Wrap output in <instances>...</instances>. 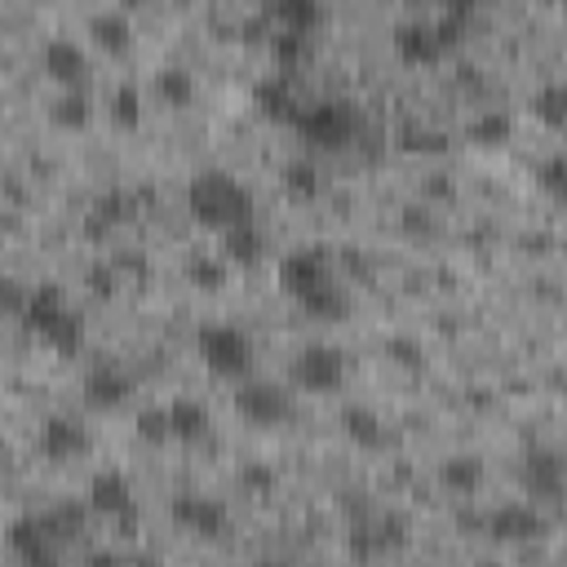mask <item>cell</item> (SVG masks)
<instances>
[{"label":"cell","mask_w":567,"mask_h":567,"mask_svg":"<svg viewBox=\"0 0 567 567\" xmlns=\"http://www.w3.org/2000/svg\"><path fill=\"white\" fill-rule=\"evenodd\" d=\"M186 208H190V217L199 226H213V230H230V226L257 221L252 190L226 168H199L186 182Z\"/></svg>","instance_id":"6da1fadb"},{"label":"cell","mask_w":567,"mask_h":567,"mask_svg":"<svg viewBox=\"0 0 567 567\" xmlns=\"http://www.w3.org/2000/svg\"><path fill=\"white\" fill-rule=\"evenodd\" d=\"M22 319H27V328H31L44 346H53L58 354H75V350L84 346V319H80V310H71L62 284H53V279L31 284Z\"/></svg>","instance_id":"7a4b0ae2"},{"label":"cell","mask_w":567,"mask_h":567,"mask_svg":"<svg viewBox=\"0 0 567 567\" xmlns=\"http://www.w3.org/2000/svg\"><path fill=\"white\" fill-rule=\"evenodd\" d=\"M292 128H297L310 146H319V151H341V146H350L354 133H359V111H354V102H346V97H315V102H301V106H297Z\"/></svg>","instance_id":"3957f363"},{"label":"cell","mask_w":567,"mask_h":567,"mask_svg":"<svg viewBox=\"0 0 567 567\" xmlns=\"http://www.w3.org/2000/svg\"><path fill=\"white\" fill-rule=\"evenodd\" d=\"M195 346H199V359H204L217 377L244 381L248 368H252V341H248V332L235 328V323H199Z\"/></svg>","instance_id":"277c9868"},{"label":"cell","mask_w":567,"mask_h":567,"mask_svg":"<svg viewBox=\"0 0 567 567\" xmlns=\"http://www.w3.org/2000/svg\"><path fill=\"white\" fill-rule=\"evenodd\" d=\"M4 536L22 567H62V536L49 527L44 514H18Z\"/></svg>","instance_id":"5b68a950"},{"label":"cell","mask_w":567,"mask_h":567,"mask_svg":"<svg viewBox=\"0 0 567 567\" xmlns=\"http://www.w3.org/2000/svg\"><path fill=\"white\" fill-rule=\"evenodd\" d=\"M292 381L301 390H310V394L341 390V381H346V354L337 346H328V341H310L292 359Z\"/></svg>","instance_id":"8992f818"},{"label":"cell","mask_w":567,"mask_h":567,"mask_svg":"<svg viewBox=\"0 0 567 567\" xmlns=\"http://www.w3.org/2000/svg\"><path fill=\"white\" fill-rule=\"evenodd\" d=\"M328 279H332V270H328L323 244H301V248H288V252L279 257V284H284V292H292L297 301H301L306 292H315L319 284H328Z\"/></svg>","instance_id":"52a82bcc"},{"label":"cell","mask_w":567,"mask_h":567,"mask_svg":"<svg viewBox=\"0 0 567 567\" xmlns=\"http://www.w3.org/2000/svg\"><path fill=\"white\" fill-rule=\"evenodd\" d=\"M89 509L115 518L120 527H133L137 523V496H133V483L124 470H97L89 478Z\"/></svg>","instance_id":"ba28073f"},{"label":"cell","mask_w":567,"mask_h":567,"mask_svg":"<svg viewBox=\"0 0 567 567\" xmlns=\"http://www.w3.org/2000/svg\"><path fill=\"white\" fill-rule=\"evenodd\" d=\"M483 532L492 540H536L545 532V514L532 501H501L483 514Z\"/></svg>","instance_id":"9c48e42d"},{"label":"cell","mask_w":567,"mask_h":567,"mask_svg":"<svg viewBox=\"0 0 567 567\" xmlns=\"http://www.w3.org/2000/svg\"><path fill=\"white\" fill-rule=\"evenodd\" d=\"M235 408H239L252 425H279V421H288L292 399H288V390L275 385V381H239Z\"/></svg>","instance_id":"30bf717a"},{"label":"cell","mask_w":567,"mask_h":567,"mask_svg":"<svg viewBox=\"0 0 567 567\" xmlns=\"http://www.w3.org/2000/svg\"><path fill=\"white\" fill-rule=\"evenodd\" d=\"M173 518H177L190 536H204V540H213V536H221V532L230 527L226 505L213 501V496H204V492H177V496H173Z\"/></svg>","instance_id":"8fae6325"},{"label":"cell","mask_w":567,"mask_h":567,"mask_svg":"<svg viewBox=\"0 0 567 567\" xmlns=\"http://www.w3.org/2000/svg\"><path fill=\"white\" fill-rule=\"evenodd\" d=\"M40 452L49 456V461H75V456H84L89 452V443H93V434H89V425L80 421V416H66V412H58V416H49L44 425H40Z\"/></svg>","instance_id":"7c38bea8"},{"label":"cell","mask_w":567,"mask_h":567,"mask_svg":"<svg viewBox=\"0 0 567 567\" xmlns=\"http://www.w3.org/2000/svg\"><path fill=\"white\" fill-rule=\"evenodd\" d=\"M390 40H394V49H399L403 62H434V58L443 53V40H439L430 13H408V18H399L394 31H390Z\"/></svg>","instance_id":"4fadbf2b"},{"label":"cell","mask_w":567,"mask_h":567,"mask_svg":"<svg viewBox=\"0 0 567 567\" xmlns=\"http://www.w3.org/2000/svg\"><path fill=\"white\" fill-rule=\"evenodd\" d=\"M40 62H44V71H49L53 80H62L66 89H80V80H84V71H89V53H84V44L71 40V35H62V31L44 40Z\"/></svg>","instance_id":"5bb4252c"},{"label":"cell","mask_w":567,"mask_h":567,"mask_svg":"<svg viewBox=\"0 0 567 567\" xmlns=\"http://www.w3.org/2000/svg\"><path fill=\"white\" fill-rule=\"evenodd\" d=\"M523 483L536 501H558L563 496V456L554 447H532L523 456Z\"/></svg>","instance_id":"9a60e30c"},{"label":"cell","mask_w":567,"mask_h":567,"mask_svg":"<svg viewBox=\"0 0 567 567\" xmlns=\"http://www.w3.org/2000/svg\"><path fill=\"white\" fill-rule=\"evenodd\" d=\"M252 102H257L270 120H284V124H292V115H297V106H301V97H297L288 71H270V75H261V80L252 84Z\"/></svg>","instance_id":"2e32d148"},{"label":"cell","mask_w":567,"mask_h":567,"mask_svg":"<svg viewBox=\"0 0 567 567\" xmlns=\"http://www.w3.org/2000/svg\"><path fill=\"white\" fill-rule=\"evenodd\" d=\"M164 412H168V439L199 443V439H208V430H213L208 408H204L195 394H177V399H168Z\"/></svg>","instance_id":"e0dca14e"},{"label":"cell","mask_w":567,"mask_h":567,"mask_svg":"<svg viewBox=\"0 0 567 567\" xmlns=\"http://www.w3.org/2000/svg\"><path fill=\"white\" fill-rule=\"evenodd\" d=\"M128 394H133V377H128L120 363H97V368L84 377V399H89L93 408H120Z\"/></svg>","instance_id":"ac0fdd59"},{"label":"cell","mask_w":567,"mask_h":567,"mask_svg":"<svg viewBox=\"0 0 567 567\" xmlns=\"http://www.w3.org/2000/svg\"><path fill=\"white\" fill-rule=\"evenodd\" d=\"M439 478H443L447 492H456V496H474V492L483 487L487 470H483V461H478L474 452H456V456H447V461L439 465Z\"/></svg>","instance_id":"d6986e66"},{"label":"cell","mask_w":567,"mask_h":567,"mask_svg":"<svg viewBox=\"0 0 567 567\" xmlns=\"http://www.w3.org/2000/svg\"><path fill=\"white\" fill-rule=\"evenodd\" d=\"M266 13H270V27H288V31H306V35L323 22L319 0H270Z\"/></svg>","instance_id":"ffe728a7"},{"label":"cell","mask_w":567,"mask_h":567,"mask_svg":"<svg viewBox=\"0 0 567 567\" xmlns=\"http://www.w3.org/2000/svg\"><path fill=\"white\" fill-rule=\"evenodd\" d=\"M137 213V195L133 190H106V195H97L93 199V213H89V230L93 235H102V230H111V226H120V221H128Z\"/></svg>","instance_id":"44dd1931"},{"label":"cell","mask_w":567,"mask_h":567,"mask_svg":"<svg viewBox=\"0 0 567 567\" xmlns=\"http://www.w3.org/2000/svg\"><path fill=\"white\" fill-rule=\"evenodd\" d=\"M509 133H514V115L505 106H483L465 124V137L478 142V146H501V142H509Z\"/></svg>","instance_id":"7402d4cb"},{"label":"cell","mask_w":567,"mask_h":567,"mask_svg":"<svg viewBox=\"0 0 567 567\" xmlns=\"http://www.w3.org/2000/svg\"><path fill=\"white\" fill-rule=\"evenodd\" d=\"M89 31H93V40H97L102 49L120 53V49H128L133 22H128L124 9H97V13H89Z\"/></svg>","instance_id":"603a6c76"},{"label":"cell","mask_w":567,"mask_h":567,"mask_svg":"<svg viewBox=\"0 0 567 567\" xmlns=\"http://www.w3.org/2000/svg\"><path fill=\"white\" fill-rule=\"evenodd\" d=\"M261 248H266V235H261L257 221H244V226L221 230V257H226V261H244V266H252V261L261 257Z\"/></svg>","instance_id":"cb8c5ba5"},{"label":"cell","mask_w":567,"mask_h":567,"mask_svg":"<svg viewBox=\"0 0 567 567\" xmlns=\"http://www.w3.org/2000/svg\"><path fill=\"white\" fill-rule=\"evenodd\" d=\"M301 310H306V315H315V319L337 323V319H346V315H350V292H346L337 279H328V284H319L315 292H306V297H301Z\"/></svg>","instance_id":"d4e9b609"},{"label":"cell","mask_w":567,"mask_h":567,"mask_svg":"<svg viewBox=\"0 0 567 567\" xmlns=\"http://www.w3.org/2000/svg\"><path fill=\"white\" fill-rule=\"evenodd\" d=\"M341 425H346V434H350L359 447H385V439H390L385 421H381L372 408H363V403L346 408V412H341Z\"/></svg>","instance_id":"484cf974"},{"label":"cell","mask_w":567,"mask_h":567,"mask_svg":"<svg viewBox=\"0 0 567 567\" xmlns=\"http://www.w3.org/2000/svg\"><path fill=\"white\" fill-rule=\"evenodd\" d=\"M186 279H190L195 288H204V292L226 288V257L213 252V248H195V252L186 257Z\"/></svg>","instance_id":"4316f807"},{"label":"cell","mask_w":567,"mask_h":567,"mask_svg":"<svg viewBox=\"0 0 567 567\" xmlns=\"http://www.w3.org/2000/svg\"><path fill=\"white\" fill-rule=\"evenodd\" d=\"M155 93L168 102V106H186L195 97V75L182 66V62H164L155 71Z\"/></svg>","instance_id":"83f0119b"},{"label":"cell","mask_w":567,"mask_h":567,"mask_svg":"<svg viewBox=\"0 0 567 567\" xmlns=\"http://www.w3.org/2000/svg\"><path fill=\"white\" fill-rule=\"evenodd\" d=\"M532 111L549 124V128H563V120H567V84L554 75V80H545L536 93H532Z\"/></svg>","instance_id":"f1b7e54d"},{"label":"cell","mask_w":567,"mask_h":567,"mask_svg":"<svg viewBox=\"0 0 567 567\" xmlns=\"http://www.w3.org/2000/svg\"><path fill=\"white\" fill-rule=\"evenodd\" d=\"M270 49L279 58V71H292L297 62L310 58V35L306 31H288V27H270Z\"/></svg>","instance_id":"f546056e"},{"label":"cell","mask_w":567,"mask_h":567,"mask_svg":"<svg viewBox=\"0 0 567 567\" xmlns=\"http://www.w3.org/2000/svg\"><path fill=\"white\" fill-rule=\"evenodd\" d=\"M111 120L120 124V128H137L142 124V89L133 84V80H120L115 89H111Z\"/></svg>","instance_id":"4dcf8cb0"},{"label":"cell","mask_w":567,"mask_h":567,"mask_svg":"<svg viewBox=\"0 0 567 567\" xmlns=\"http://www.w3.org/2000/svg\"><path fill=\"white\" fill-rule=\"evenodd\" d=\"M319 186H323V182H319V164H315L310 155L284 164V190H288V195H297V199H315Z\"/></svg>","instance_id":"1f68e13d"},{"label":"cell","mask_w":567,"mask_h":567,"mask_svg":"<svg viewBox=\"0 0 567 567\" xmlns=\"http://www.w3.org/2000/svg\"><path fill=\"white\" fill-rule=\"evenodd\" d=\"M49 115H53V124H62V128L89 124V97H84V89H62V93L53 97Z\"/></svg>","instance_id":"d6a6232c"},{"label":"cell","mask_w":567,"mask_h":567,"mask_svg":"<svg viewBox=\"0 0 567 567\" xmlns=\"http://www.w3.org/2000/svg\"><path fill=\"white\" fill-rule=\"evenodd\" d=\"M399 142H403L408 151H430V155L447 151V133H443V128H430V124H416V120H403Z\"/></svg>","instance_id":"836d02e7"},{"label":"cell","mask_w":567,"mask_h":567,"mask_svg":"<svg viewBox=\"0 0 567 567\" xmlns=\"http://www.w3.org/2000/svg\"><path fill=\"white\" fill-rule=\"evenodd\" d=\"M536 182L554 195V199H563V190H567V159L554 151V155H545L540 164H536Z\"/></svg>","instance_id":"e575fe53"},{"label":"cell","mask_w":567,"mask_h":567,"mask_svg":"<svg viewBox=\"0 0 567 567\" xmlns=\"http://www.w3.org/2000/svg\"><path fill=\"white\" fill-rule=\"evenodd\" d=\"M385 354L394 363H403V368H421L425 363V350H421L416 337H385Z\"/></svg>","instance_id":"d590c367"},{"label":"cell","mask_w":567,"mask_h":567,"mask_svg":"<svg viewBox=\"0 0 567 567\" xmlns=\"http://www.w3.org/2000/svg\"><path fill=\"white\" fill-rule=\"evenodd\" d=\"M137 439L164 443V439H168V412H164V408H142V412H137Z\"/></svg>","instance_id":"8d00e7d4"},{"label":"cell","mask_w":567,"mask_h":567,"mask_svg":"<svg viewBox=\"0 0 567 567\" xmlns=\"http://www.w3.org/2000/svg\"><path fill=\"white\" fill-rule=\"evenodd\" d=\"M27 292H31V284H22V279H13V275H0V310L22 315V310H27Z\"/></svg>","instance_id":"74e56055"},{"label":"cell","mask_w":567,"mask_h":567,"mask_svg":"<svg viewBox=\"0 0 567 567\" xmlns=\"http://www.w3.org/2000/svg\"><path fill=\"white\" fill-rule=\"evenodd\" d=\"M89 288H93L97 297H111V292H115V270H111V266H102V261H97V266H89Z\"/></svg>","instance_id":"f35d334b"},{"label":"cell","mask_w":567,"mask_h":567,"mask_svg":"<svg viewBox=\"0 0 567 567\" xmlns=\"http://www.w3.org/2000/svg\"><path fill=\"white\" fill-rule=\"evenodd\" d=\"M244 483H248V487H270V470L248 465V470H244Z\"/></svg>","instance_id":"ab89813d"},{"label":"cell","mask_w":567,"mask_h":567,"mask_svg":"<svg viewBox=\"0 0 567 567\" xmlns=\"http://www.w3.org/2000/svg\"><path fill=\"white\" fill-rule=\"evenodd\" d=\"M89 567H120V558H115V554H93Z\"/></svg>","instance_id":"60d3db41"},{"label":"cell","mask_w":567,"mask_h":567,"mask_svg":"<svg viewBox=\"0 0 567 567\" xmlns=\"http://www.w3.org/2000/svg\"><path fill=\"white\" fill-rule=\"evenodd\" d=\"M252 567H292V563H288V558H275V554H266V558H257Z\"/></svg>","instance_id":"b9f144b4"},{"label":"cell","mask_w":567,"mask_h":567,"mask_svg":"<svg viewBox=\"0 0 567 567\" xmlns=\"http://www.w3.org/2000/svg\"><path fill=\"white\" fill-rule=\"evenodd\" d=\"M478 567H496V563H487V558H483V563H478Z\"/></svg>","instance_id":"7bdbcfd3"}]
</instances>
